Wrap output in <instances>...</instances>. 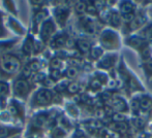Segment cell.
Here are the masks:
<instances>
[{
	"mask_svg": "<svg viewBox=\"0 0 152 138\" xmlns=\"http://www.w3.org/2000/svg\"><path fill=\"white\" fill-rule=\"evenodd\" d=\"M132 108H134V109H138V108L140 107V101H138V100H132Z\"/></svg>",
	"mask_w": 152,
	"mask_h": 138,
	"instance_id": "4dcf8cb0",
	"label": "cell"
},
{
	"mask_svg": "<svg viewBox=\"0 0 152 138\" xmlns=\"http://www.w3.org/2000/svg\"><path fill=\"white\" fill-rule=\"evenodd\" d=\"M102 50L99 48H95L91 51V55L93 58H99L102 56Z\"/></svg>",
	"mask_w": 152,
	"mask_h": 138,
	"instance_id": "e0dca14e",
	"label": "cell"
},
{
	"mask_svg": "<svg viewBox=\"0 0 152 138\" xmlns=\"http://www.w3.org/2000/svg\"><path fill=\"white\" fill-rule=\"evenodd\" d=\"M15 91H16V94L23 96L28 92V84L24 80H19L15 85Z\"/></svg>",
	"mask_w": 152,
	"mask_h": 138,
	"instance_id": "3957f363",
	"label": "cell"
},
{
	"mask_svg": "<svg viewBox=\"0 0 152 138\" xmlns=\"http://www.w3.org/2000/svg\"><path fill=\"white\" fill-rule=\"evenodd\" d=\"M29 68L31 69V71H35V70L39 68V65H38V63H32L30 66H29Z\"/></svg>",
	"mask_w": 152,
	"mask_h": 138,
	"instance_id": "1f68e13d",
	"label": "cell"
},
{
	"mask_svg": "<svg viewBox=\"0 0 152 138\" xmlns=\"http://www.w3.org/2000/svg\"><path fill=\"white\" fill-rule=\"evenodd\" d=\"M113 120L116 121V122H123V121L125 120V118H124L122 114H115V116H113Z\"/></svg>",
	"mask_w": 152,
	"mask_h": 138,
	"instance_id": "4316f807",
	"label": "cell"
},
{
	"mask_svg": "<svg viewBox=\"0 0 152 138\" xmlns=\"http://www.w3.org/2000/svg\"><path fill=\"white\" fill-rule=\"evenodd\" d=\"M10 112H12V114H17V110L15 109L14 106H10Z\"/></svg>",
	"mask_w": 152,
	"mask_h": 138,
	"instance_id": "e575fe53",
	"label": "cell"
},
{
	"mask_svg": "<svg viewBox=\"0 0 152 138\" xmlns=\"http://www.w3.org/2000/svg\"><path fill=\"white\" fill-rule=\"evenodd\" d=\"M31 73V69L29 68V67H25L24 70H23V74H24L25 76H29Z\"/></svg>",
	"mask_w": 152,
	"mask_h": 138,
	"instance_id": "d6a6232c",
	"label": "cell"
},
{
	"mask_svg": "<svg viewBox=\"0 0 152 138\" xmlns=\"http://www.w3.org/2000/svg\"><path fill=\"white\" fill-rule=\"evenodd\" d=\"M134 125H136L138 128H142V127L144 126V122H143L142 120H140V118H138V120L134 121Z\"/></svg>",
	"mask_w": 152,
	"mask_h": 138,
	"instance_id": "f546056e",
	"label": "cell"
},
{
	"mask_svg": "<svg viewBox=\"0 0 152 138\" xmlns=\"http://www.w3.org/2000/svg\"><path fill=\"white\" fill-rule=\"evenodd\" d=\"M144 21H145L144 18H142V17H137V18H134V21L130 23V28H132V29L138 28V27H140L141 25H143Z\"/></svg>",
	"mask_w": 152,
	"mask_h": 138,
	"instance_id": "30bf717a",
	"label": "cell"
},
{
	"mask_svg": "<svg viewBox=\"0 0 152 138\" xmlns=\"http://www.w3.org/2000/svg\"><path fill=\"white\" fill-rule=\"evenodd\" d=\"M61 66V60L58 58H55L52 60V62H51V67H52L54 70H58L60 68Z\"/></svg>",
	"mask_w": 152,
	"mask_h": 138,
	"instance_id": "9a60e30c",
	"label": "cell"
},
{
	"mask_svg": "<svg viewBox=\"0 0 152 138\" xmlns=\"http://www.w3.org/2000/svg\"><path fill=\"white\" fill-rule=\"evenodd\" d=\"M110 22L113 26H118L119 23H120V19H119V16L117 14H112V16L110 17Z\"/></svg>",
	"mask_w": 152,
	"mask_h": 138,
	"instance_id": "5bb4252c",
	"label": "cell"
},
{
	"mask_svg": "<svg viewBox=\"0 0 152 138\" xmlns=\"http://www.w3.org/2000/svg\"><path fill=\"white\" fill-rule=\"evenodd\" d=\"M112 105H113V107L116 110H118V111H122V110L125 109V103H124L121 99H115V100H113Z\"/></svg>",
	"mask_w": 152,
	"mask_h": 138,
	"instance_id": "8992f818",
	"label": "cell"
},
{
	"mask_svg": "<svg viewBox=\"0 0 152 138\" xmlns=\"http://www.w3.org/2000/svg\"><path fill=\"white\" fill-rule=\"evenodd\" d=\"M109 86H110L111 88H113V87L115 86V82H111V84H109Z\"/></svg>",
	"mask_w": 152,
	"mask_h": 138,
	"instance_id": "d590c367",
	"label": "cell"
},
{
	"mask_svg": "<svg viewBox=\"0 0 152 138\" xmlns=\"http://www.w3.org/2000/svg\"><path fill=\"white\" fill-rule=\"evenodd\" d=\"M7 91H8L7 85L4 84V82H1V84H0V95L4 96V95L7 94Z\"/></svg>",
	"mask_w": 152,
	"mask_h": 138,
	"instance_id": "44dd1931",
	"label": "cell"
},
{
	"mask_svg": "<svg viewBox=\"0 0 152 138\" xmlns=\"http://www.w3.org/2000/svg\"><path fill=\"white\" fill-rule=\"evenodd\" d=\"M132 9H134V6H132V3H129V2H124L121 5V12L123 14H132Z\"/></svg>",
	"mask_w": 152,
	"mask_h": 138,
	"instance_id": "52a82bcc",
	"label": "cell"
},
{
	"mask_svg": "<svg viewBox=\"0 0 152 138\" xmlns=\"http://www.w3.org/2000/svg\"><path fill=\"white\" fill-rule=\"evenodd\" d=\"M8 135V131L5 128H1L0 127V138H5Z\"/></svg>",
	"mask_w": 152,
	"mask_h": 138,
	"instance_id": "d4e9b609",
	"label": "cell"
},
{
	"mask_svg": "<svg viewBox=\"0 0 152 138\" xmlns=\"http://www.w3.org/2000/svg\"><path fill=\"white\" fill-rule=\"evenodd\" d=\"M134 16L132 14H124L123 16V20L125 21V22H127V23H132V21H134Z\"/></svg>",
	"mask_w": 152,
	"mask_h": 138,
	"instance_id": "7402d4cb",
	"label": "cell"
},
{
	"mask_svg": "<svg viewBox=\"0 0 152 138\" xmlns=\"http://www.w3.org/2000/svg\"><path fill=\"white\" fill-rule=\"evenodd\" d=\"M83 22H84V29L86 32L88 33H94V25L93 23L91 22L90 20H88V19H86V20H83Z\"/></svg>",
	"mask_w": 152,
	"mask_h": 138,
	"instance_id": "9c48e42d",
	"label": "cell"
},
{
	"mask_svg": "<svg viewBox=\"0 0 152 138\" xmlns=\"http://www.w3.org/2000/svg\"><path fill=\"white\" fill-rule=\"evenodd\" d=\"M33 48H34V44H33V42H32L31 39L26 40L25 43H24V46H23L24 52L27 53V54H30V53L32 52V50H33Z\"/></svg>",
	"mask_w": 152,
	"mask_h": 138,
	"instance_id": "8fae6325",
	"label": "cell"
},
{
	"mask_svg": "<svg viewBox=\"0 0 152 138\" xmlns=\"http://www.w3.org/2000/svg\"><path fill=\"white\" fill-rule=\"evenodd\" d=\"M140 107L142 108L143 110H149L152 107V101L148 97L143 98L142 100L140 101Z\"/></svg>",
	"mask_w": 152,
	"mask_h": 138,
	"instance_id": "5b68a950",
	"label": "cell"
},
{
	"mask_svg": "<svg viewBox=\"0 0 152 138\" xmlns=\"http://www.w3.org/2000/svg\"><path fill=\"white\" fill-rule=\"evenodd\" d=\"M95 116H97V118H104V111L102 109V108H98V109H96V111H95Z\"/></svg>",
	"mask_w": 152,
	"mask_h": 138,
	"instance_id": "f1b7e54d",
	"label": "cell"
},
{
	"mask_svg": "<svg viewBox=\"0 0 152 138\" xmlns=\"http://www.w3.org/2000/svg\"><path fill=\"white\" fill-rule=\"evenodd\" d=\"M77 74H78V71H77V69L75 67H70L66 71V75H67L68 78H75L77 76Z\"/></svg>",
	"mask_w": 152,
	"mask_h": 138,
	"instance_id": "2e32d148",
	"label": "cell"
},
{
	"mask_svg": "<svg viewBox=\"0 0 152 138\" xmlns=\"http://www.w3.org/2000/svg\"><path fill=\"white\" fill-rule=\"evenodd\" d=\"M86 4H85V2L83 1H79L78 3L76 4V10L78 14H83V12H85V10H86Z\"/></svg>",
	"mask_w": 152,
	"mask_h": 138,
	"instance_id": "4fadbf2b",
	"label": "cell"
},
{
	"mask_svg": "<svg viewBox=\"0 0 152 138\" xmlns=\"http://www.w3.org/2000/svg\"><path fill=\"white\" fill-rule=\"evenodd\" d=\"M113 128L116 131H120V132H124L126 130V125L123 123H118V124H115V126H113Z\"/></svg>",
	"mask_w": 152,
	"mask_h": 138,
	"instance_id": "ac0fdd59",
	"label": "cell"
},
{
	"mask_svg": "<svg viewBox=\"0 0 152 138\" xmlns=\"http://www.w3.org/2000/svg\"><path fill=\"white\" fill-rule=\"evenodd\" d=\"M78 46L83 53H87L90 50V43L88 41H86V40H79Z\"/></svg>",
	"mask_w": 152,
	"mask_h": 138,
	"instance_id": "ba28073f",
	"label": "cell"
},
{
	"mask_svg": "<svg viewBox=\"0 0 152 138\" xmlns=\"http://www.w3.org/2000/svg\"><path fill=\"white\" fill-rule=\"evenodd\" d=\"M60 76H61V74L59 70H53L52 71V77L54 78V79H58Z\"/></svg>",
	"mask_w": 152,
	"mask_h": 138,
	"instance_id": "83f0119b",
	"label": "cell"
},
{
	"mask_svg": "<svg viewBox=\"0 0 152 138\" xmlns=\"http://www.w3.org/2000/svg\"><path fill=\"white\" fill-rule=\"evenodd\" d=\"M145 69H146V71L148 74H152V61H149V62L146 63Z\"/></svg>",
	"mask_w": 152,
	"mask_h": 138,
	"instance_id": "603a6c76",
	"label": "cell"
},
{
	"mask_svg": "<svg viewBox=\"0 0 152 138\" xmlns=\"http://www.w3.org/2000/svg\"><path fill=\"white\" fill-rule=\"evenodd\" d=\"M129 43L132 44V46H134V48H139V46L142 44V40L139 39V38H132V39L129 40Z\"/></svg>",
	"mask_w": 152,
	"mask_h": 138,
	"instance_id": "ffe728a7",
	"label": "cell"
},
{
	"mask_svg": "<svg viewBox=\"0 0 152 138\" xmlns=\"http://www.w3.org/2000/svg\"><path fill=\"white\" fill-rule=\"evenodd\" d=\"M52 99V94L50 91L42 90L40 92H38L37 96H36V100L39 104H47L49 103Z\"/></svg>",
	"mask_w": 152,
	"mask_h": 138,
	"instance_id": "7a4b0ae2",
	"label": "cell"
},
{
	"mask_svg": "<svg viewBox=\"0 0 152 138\" xmlns=\"http://www.w3.org/2000/svg\"><path fill=\"white\" fill-rule=\"evenodd\" d=\"M75 138H86V137H85L84 135H83L82 133H81V131H79V132L76 134V136H75Z\"/></svg>",
	"mask_w": 152,
	"mask_h": 138,
	"instance_id": "836d02e7",
	"label": "cell"
},
{
	"mask_svg": "<svg viewBox=\"0 0 152 138\" xmlns=\"http://www.w3.org/2000/svg\"><path fill=\"white\" fill-rule=\"evenodd\" d=\"M91 87L93 89H99L100 87H102V82H100L99 80H93V82H91Z\"/></svg>",
	"mask_w": 152,
	"mask_h": 138,
	"instance_id": "484cf974",
	"label": "cell"
},
{
	"mask_svg": "<svg viewBox=\"0 0 152 138\" xmlns=\"http://www.w3.org/2000/svg\"><path fill=\"white\" fill-rule=\"evenodd\" d=\"M54 31V26H53V23L51 21H48L44 24L42 26V38L47 39L49 36L51 35V33Z\"/></svg>",
	"mask_w": 152,
	"mask_h": 138,
	"instance_id": "277c9868",
	"label": "cell"
},
{
	"mask_svg": "<svg viewBox=\"0 0 152 138\" xmlns=\"http://www.w3.org/2000/svg\"><path fill=\"white\" fill-rule=\"evenodd\" d=\"M20 62L15 57H5L1 62V69L5 73H14L18 70Z\"/></svg>",
	"mask_w": 152,
	"mask_h": 138,
	"instance_id": "6da1fadb",
	"label": "cell"
},
{
	"mask_svg": "<svg viewBox=\"0 0 152 138\" xmlns=\"http://www.w3.org/2000/svg\"><path fill=\"white\" fill-rule=\"evenodd\" d=\"M44 16H45V12H38L37 14H36V17H35V21H36V23H40L42 20H44Z\"/></svg>",
	"mask_w": 152,
	"mask_h": 138,
	"instance_id": "cb8c5ba5",
	"label": "cell"
},
{
	"mask_svg": "<svg viewBox=\"0 0 152 138\" xmlns=\"http://www.w3.org/2000/svg\"><path fill=\"white\" fill-rule=\"evenodd\" d=\"M65 43H66V39L64 36H59V37H57L56 39L54 40V46H56V48L63 46Z\"/></svg>",
	"mask_w": 152,
	"mask_h": 138,
	"instance_id": "7c38bea8",
	"label": "cell"
},
{
	"mask_svg": "<svg viewBox=\"0 0 152 138\" xmlns=\"http://www.w3.org/2000/svg\"><path fill=\"white\" fill-rule=\"evenodd\" d=\"M68 91H69V93H76L79 91V85L77 84V82H72V84H70L69 86L67 87Z\"/></svg>",
	"mask_w": 152,
	"mask_h": 138,
	"instance_id": "d6986e66",
	"label": "cell"
}]
</instances>
